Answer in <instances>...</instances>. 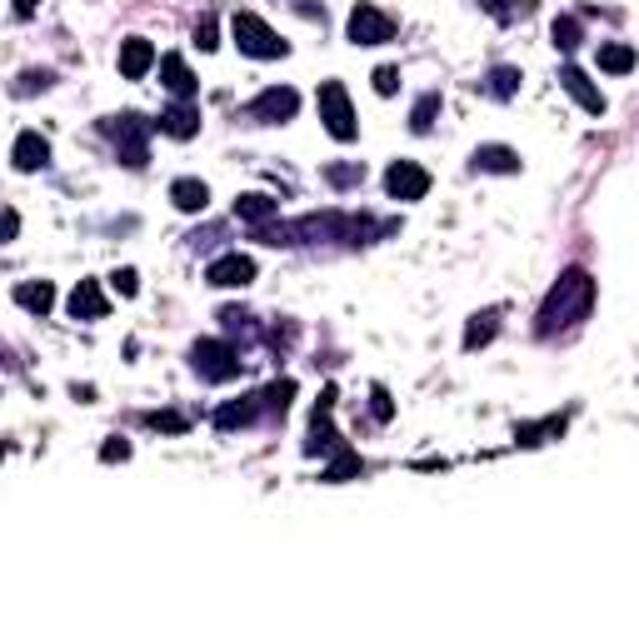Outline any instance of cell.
<instances>
[{
  "mask_svg": "<svg viewBox=\"0 0 639 639\" xmlns=\"http://www.w3.org/2000/svg\"><path fill=\"white\" fill-rule=\"evenodd\" d=\"M15 230H20V220H15V210H5V215H0V240H10Z\"/></svg>",
  "mask_w": 639,
  "mask_h": 639,
  "instance_id": "cell-38",
  "label": "cell"
},
{
  "mask_svg": "<svg viewBox=\"0 0 639 639\" xmlns=\"http://www.w3.org/2000/svg\"><path fill=\"white\" fill-rule=\"evenodd\" d=\"M145 425L160 430V435H185V430H190V420H185L180 410H155V415H145Z\"/></svg>",
  "mask_w": 639,
  "mask_h": 639,
  "instance_id": "cell-29",
  "label": "cell"
},
{
  "mask_svg": "<svg viewBox=\"0 0 639 639\" xmlns=\"http://www.w3.org/2000/svg\"><path fill=\"white\" fill-rule=\"evenodd\" d=\"M360 175H365L360 165H335V170H330V180H335V185H350V180H360Z\"/></svg>",
  "mask_w": 639,
  "mask_h": 639,
  "instance_id": "cell-37",
  "label": "cell"
},
{
  "mask_svg": "<svg viewBox=\"0 0 639 639\" xmlns=\"http://www.w3.org/2000/svg\"><path fill=\"white\" fill-rule=\"evenodd\" d=\"M545 435H565V415H550V420H540V425H520V430H515V445L535 450V445H545Z\"/></svg>",
  "mask_w": 639,
  "mask_h": 639,
  "instance_id": "cell-23",
  "label": "cell"
},
{
  "mask_svg": "<svg viewBox=\"0 0 639 639\" xmlns=\"http://www.w3.org/2000/svg\"><path fill=\"white\" fill-rule=\"evenodd\" d=\"M100 460H105V465H115V460H130V445H125V440H105V445H100Z\"/></svg>",
  "mask_w": 639,
  "mask_h": 639,
  "instance_id": "cell-35",
  "label": "cell"
},
{
  "mask_svg": "<svg viewBox=\"0 0 639 639\" xmlns=\"http://www.w3.org/2000/svg\"><path fill=\"white\" fill-rule=\"evenodd\" d=\"M485 5H490V10H495V15H505V0H485Z\"/></svg>",
  "mask_w": 639,
  "mask_h": 639,
  "instance_id": "cell-40",
  "label": "cell"
},
{
  "mask_svg": "<svg viewBox=\"0 0 639 639\" xmlns=\"http://www.w3.org/2000/svg\"><path fill=\"white\" fill-rule=\"evenodd\" d=\"M495 330H500V310H480V315L465 325V350H470V355L485 350V345L495 340Z\"/></svg>",
  "mask_w": 639,
  "mask_h": 639,
  "instance_id": "cell-20",
  "label": "cell"
},
{
  "mask_svg": "<svg viewBox=\"0 0 639 639\" xmlns=\"http://www.w3.org/2000/svg\"><path fill=\"white\" fill-rule=\"evenodd\" d=\"M15 305L30 310V315H50V305H55V285H50V280H25V285H15Z\"/></svg>",
  "mask_w": 639,
  "mask_h": 639,
  "instance_id": "cell-17",
  "label": "cell"
},
{
  "mask_svg": "<svg viewBox=\"0 0 639 639\" xmlns=\"http://www.w3.org/2000/svg\"><path fill=\"white\" fill-rule=\"evenodd\" d=\"M400 90V70L395 65H380L375 70V95H395Z\"/></svg>",
  "mask_w": 639,
  "mask_h": 639,
  "instance_id": "cell-32",
  "label": "cell"
},
{
  "mask_svg": "<svg viewBox=\"0 0 639 639\" xmlns=\"http://www.w3.org/2000/svg\"><path fill=\"white\" fill-rule=\"evenodd\" d=\"M205 280H210L215 290H245V285L255 280V260H250V255H240V250H230V255L210 260Z\"/></svg>",
  "mask_w": 639,
  "mask_h": 639,
  "instance_id": "cell-9",
  "label": "cell"
},
{
  "mask_svg": "<svg viewBox=\"0 0 639 639\" xmlns=\"http://www.w3.org/2000/svg\"><path fill=\"white\" fill-rule=\"evenodd\" d=\"M560 85H565V90H570V95H575L590 115H605V95H600V85H595L580 65H565V70H560Z\"/></svg>",
  "mask_w": 639,
  "mask_h": 639,
  "instance_id": "cell-12",
  "label": "cell"
},
{
  "mask_svg": "<svg viewBox=\"0 0 639 639\" xmlns=\"http://www.w3.org/2000/svg\"><path fill=\"white\" fill-rule=\"evenodd\" d=\"M105 135L115 140V150H120V160H125L130 170H140V165L150 160V150H145L150 120H140L135 110H125V115H110V120H105Z\"/></svg>",
  "mask_w": 639,
  "mask_h": 639,
  "instance_id": "cell-4",
  "label": "cell"
},
{
  "mask_svg": "<svg viewBox=\"0 0 639 639\" xmlns=\"http://www.w3.org/2000/svg\"><path fill=\"white\" fill-rule=\"evenodd\" d=\"M290 395H295V380H275V385L260 395V410H270V415H285V410H290Z\"/></svg>",
  "mask_w": 639,
  "mask_h": 639,
  "instance_id": "cell-28",
  "label": "cell"
},
{
  "mask_svg": "<svg viewBox=\"0 0 639 639\" xmlns=\"http://www.w3.org/2000/svg\"><path fill=\"white\" fill-rule=\"evenodd\" d=\"M385 190H390V200H425L430 195V170H420L415 160H395L385 170Z\"/></svg>",
  "mask_w": 639,
  "mask_h": 639,
  "instance_id": "cell-8",
  "label": "cell"
},
{
  "mask_svg": "<svg viewBox=\"0 0 639 639\" xmlns=\"http://www.w3.org/2000/svg\"><path fill=\"white\" fill-rule=\"evenodd\" d=\"M295 110H300V95L290 85H270L250 100V120H265V125H285Z\"/></svg>",
  "mask_w": 639,
  "mask_h": 639,
  "instance_id": "cell-7",
  "label": "cell"
},
{
  "mask_svg": "<svg viewBox=\"0 0 639 639\" xmlns=\"http://www.w3.org/2000/svg\"><path fill=\"white\" fill-rule=\"evenodd\" d=\"M275 210H280V200H270V195H240V200H235V215L250 220V225H265Z\"/></svg>",
  "mask_w": 639,
  "mask_h": 639,
  "instance_id": "cell-22",
  "label": "cell"
},
{
  "mask_svg": "<svg viewBox=\"0 0 639 639\" xmlns=\"http://www.w3.org/2000/svg\"><path fill=\"white\" fill-rule=\"evenodd\" d=\"M160 80H165V90L175 100H195V90H200V80L190 75V65L180 55H160Z\"/></svg>",
  "mask_w": 639,
  "mask_h": 639,
  "instance_id": "cell-14",
  "label": "cell"
},
{
  "mask_svg": "<svg viewBox=\"0 0 639 639\" xmlns=\"http://www.w3.org/2000/svg\"><path fill=\"white\" fill-rule=\"evenodd\" d=\"M255 415H260V395H250V400H240V405H220V410H215V430H245Z\"/></svg>",
  "mask_w": 639,
  "mask_h": 639,
  "instance_id": "cell-21",
  "label": "cell"
},
{
  "mask_svg": "<svg viewBox=\"0 0 639 639\" xmlns=\"http://www.w3.org/2000/svg\"><path fill=\"white\" fill-rule=\"evenodd\" d=\"M35 5L40 0H15V15H35Z\"/></svg>",
  "mask_w": 639,
  "mask_h": 639,
  "instance_id": "cell-39",
  "label": "cell"
},
{
  "mask_svg": "<svg viewBox=\"0 0 639 639\" xmlns=\"http://www.w3.org/2000/svg\"><path fill=\"white\" fill-rule=\"evenodd\" d=\"M340 450V430L330 425V415H320L315 410V420H310V440H305V455H335Z\"/></svg>",
  "mask_w": 639,
  "mask_h": 639,
  "instance_id": "cell-18",
  "label": "cell"
},
{
  "mask_svg": "<svg viewBox=\"0 0 639 639\" xmlns=\"http://www.w3.org/2000/svg\"><path fill=\"white\" fill-rule=\"evenodd\" d=\"M150 65H155V45H150L145 35H130V40L120 45V75H125V80H145Z\"/></svg>",
  "mask_w": 639,
  "mask_h": 639,
  "instance_id": "cell-11",
  "label": "cell"
},
{
  "mask_svg": "<svg viewBox=\"0 0 639 639\" xmlns=\"http://www.w3.org/2000/svg\"><path fill=\"white\" fill-rule=\"evenodd\" d=\"M370 400H375V405H370V410H375V420H390V415H395V405H390L385 385H375V390H370Z\"/></svg>",
  "mask_w": 639,
  "mask_h": 639,
  "instance_id": "cell-34",
  "label": "cell"
},
{
  "mask_svg": "<svg viewBox=\"0 0 639 639\" xmlns=\"http://www.w3.org/2000/svg\"><path fill=\"white\" fill-rule=\"evenodd\" d=\"M595 305V280L590 270H565L560 285L545 295V310H540V335H555L560 325H580Z\"/></svg>",
  "mask_w": 639,
  "mask_h": 639,
  "instance_id": "cell-1",
  "label": "cell"
},
{
  "mask_svg": "<svg viewBox=\"0 0 639 639\" xmlns=\"http://www.w3.org/2000/svg\"><path fill=\"white\" fill-rule=\"evenodd\" d=\"M435 115H440V90H430V95H420V100H415V110H410V130H420V135H425V130L435 125Z\"/></svg>",
  "mask_w": 639,
  "mask_h": 639,
  "instance_id": "cell-27",
  "label": "cell"
},
{
  "mask_svg": "<svg viewBox=\"0 0 639 639\" xmlns=\"http://www.w3.org/2000/svg\"><path fill=\"white\" fill-rule=\"evenodd\" d=\"M230 35H235V45H240V55H255V60H280L290 45L255 15V10H235V20H230Z\"/></svg>",
  "mask_w": 639,
  "mask_h": 639,
  "instance_id": "cell-2",
  "label": "cell"
},
{
  "mask_svg": "<svg viewBox=\"0 0 639 639\" xmlns=\"http://www.w3.org/2000/svg\"><path fill=\"white\" fill-rule=\"evenodd\" d=\"M170 200H175V210H185V215H200V210L210 205V185L185 175V180H175V185H170Z\"/></svg>",
  "mask_w": 639,
  "mask_h": 639,
  "instance_id": "cell-16",
  "label": "cell"
},
{
  "mask_svg": "<svg viewBox=\"0 0 639 639\" xmlns=\"http://www.w3.org/2000/svg\"><path fill=\"white\" fill-rule=\"evenodd\" d=\"M0 455H5V450H0Z\"/></svg>",
  "mask_w": 639,
  "mask_h": 639,
  "instance_id": "cell-41",
  "label": "cell"
},
{
  "mask_svg": "<svg viewBox=\"0 0 639 639\" xmlns=\"http://www.w3.org/2000/svg\"><path fill=\"white\" fill-rule=\"evenodd\" d=\"M190 365H195V375L200 380H215V385H225V380H235L240 375V350L235 345H225V340H195L190 345Z\"/></svg>",
  "mask_w": 639,
  "mask_h": 639,
  "instance_id": "cell-3",
  "label": "cell"
},
{
  "mask_svg": "<svg viewBox=\"0 0 639 639\" xmlns=\"http://www.w3.org/2000/svg\"><path fill=\"white\" fill-rule=\"evenodd\" d=\"M10 160H15V170H25V175H30V170H45V165H50V140H45L40 130H20Z\"/></svg>",
  "mask_w": 639,
  "mask_h": 639,
  "instance_id": "cell-10",
  "label": "cell"
},
{
  "mask_svg": "<svg viewBox=\"0 0 639 639\" xmlns=\"http://www.w3.org/2000/svg\"><path fill=\"white\" fill-rule=\"evenodd\" d=\"M160 135H170V140H190V135H200V110L190 105V100H180V105H170V110H160Z\"/></svg>",
  "mask_w": 639,
  "mask_h": 639,
  "instance_id": "cell-13",
  "label": "cell"
},
{
  "mask_svg": "<svg viewBox=\"0 0 639 639\" xmlns=\"http://www.w3.org/2000/svg\"><path fill=\"white\" fill-rule=\"evenodd\" d=\"M515 85H520V70H510V65H500V70L490 75V90H495V95H515Z\"/></svg>",
  "mask_w": 639,
  "mask_h": 639,
  "instance_id": "cell-31",
  "label": "cell"
},
{
  "mask_svg": "<svg viewBox=\"0 0 639 639\" xmlns=\"http://www.w3.org/2000/svg\"><path fill=\"white\" fill-rule=\"evenodd\" d=\"M350 40H355V45H385V40H395V20H390L380 5L360 0V5L350 10Z\"/></svg>",
  "mask_w": 639,
  "mask_h": 639,
  "instance_id": "cell-6",
  "label": "cell"
},
{
  "mask_svg": "<svg viewBox=\"0 0 639 639\" xmlns=\"http://www.w3.org/2000/svg\"><path fill=\"white\" fill-rule=\"evenodd\" d=\"M35 85H40V90H45V85H50V75H45V70H40V75H35V70H25V75H20V85H15V90H20V95H30V90H35Z\"/></svg>",
  "mask_w": 639,
  "mask_h": 639,
  "instance_id": "cell-36",
  "label": "cell"
},
{
  "mask_svg": "<svg viewBox=\"0 0 639 639\" xmlns=\"http://www.w3.org/2000/svg\"><path fill=\"white\" fill-rule=\"evenodd\" d=\"M550 35H555V50H565V55L585 40V30H580V20H575V15H560V20L550 25Z\"/></svg>",
  "mask_w": 639,
  "mask_h": 639,
  "instance_id": "cell-26",
  "label": "cell"
},
{
  "mask_svg": "<svg viewBox=\"0 0 639 639\" xmlns=\"http://www.w3.org/2000/svg\"><path fill=\"white\" fill-rule=\"evenodd\" d=\"M320 120H325V130H330L335 140H355V135H360L355 110H350V95H345L340 80H325V85H320Z\"/></svg>",
  "mask_w": 639,
  "mask_h": 639,
  "instance_id": "cell-5",
  "label": "cell"
},
{
  "mask_svg": "<svg viewBox=\"0 0 639 639\" xmlns=\"http://www.w3.org/2000/svg\"><path fill=\"white\" fill-rule=\"evenodd\" d=\"M195 45H200V50H215V45H220L215 15H200V20H195Z\"/></svg>",
  "mask_w": 639,
  "mask_h": 639,
  "instance_id": "cell-30",
  "label": "cell"
},
{
  "mask_svg": "<svg viewBox=\"0 0 639 639\" xmlns=\"http://www.w3.org/2000/svg\"><path fill=\"white\" fill-rule=\"evenodd\" d=\"M360 470H365V460H360L355 450H345V445H340V450H335V465H330V470H320V480H325V485H340V480H355Z\"/></svg>",
  "mask_w": 639,
  "mask_h": 639,
  "instance_id": "cell-24",
  "label": "cell"
},
{
  "mask_svg": "<svg viewBox=\"0 0 639 639\" xmlns=\"http://www.w3.org/2000/svg\"><path fill=\"white\" fill-rule=\"evenodd\" d=\"M65 305H70V315H75V320H105V310H110V300L100 295V285H95V280H80V285L70 290V300H65Z\"/></svg>",
  "mask_w": 639,
  "mask_h": 639,
  "instance_id": "cell-15",
  "label": "cell"
},
{
  "mask_svg": "<svg viewBox=\"0 0 639 639\" xmlns=\"http://www.w3.org/2000/svg\"><path fill=\"white\" fill-rule=\"evenodd\" d=\"M110 285H115L120 295H135V290H140V275H135V270H115V275H110Z\"/></svg>",
  "mask_w": 639,
  "mask_h": 639,
  "instance_id": "cell-33",
  "label": "cell"
},
{
  "mask_svg": "<svg viewBox=\"0 0 639 639\" xmlns=\"http://www.w3.org/2000/svg\"><path fill=\"white\" fill-rule=\"evenodd\" d=\"M475 170H500V175H515L520 170V155L510 145H480L475 150Z\"/></svg>",
  "mask_w": 639,
  "mask_h": 639,
  "instance_id": "cell-19",
  "label": "cell"
},
{
  "mask_svg": "<svg viewBox=\"0 0 639 639\" xmlns=\"http://www.w3.org/2000/svg\"><path fill=\"white\" fill-rule=\"evenodd\" d=\"M600 70H610V75H630V70H635V50H630L625 40L600 45Z\"/></svg>",
  "mask_w": 639,
  "mask_h": 639,
  "instance_id": "cell-25",
  "label": "cell"
}]
</instances>
